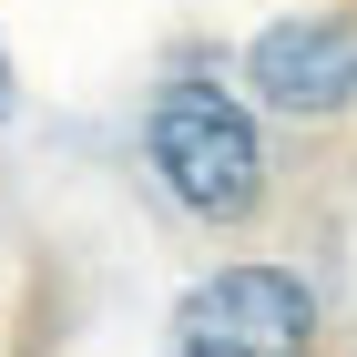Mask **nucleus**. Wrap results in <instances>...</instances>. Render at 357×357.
Instances as JSON below:
<instances>
[{
  "label": "nucleus",
  "instance_id": "f257e3e1",
  "mask_svg": "<svg viewBox=\"0 0 357 357\" xmlns=\"http://www.w3.org/2000/svg\"><path fill=\"white\" fill-rule=\"evenodd\" d=\"M133 153L153 174V194L184 225H204V235L275 225V123L245 102V82H225V72H164L143 92Z\"/></svg>",
  "mask_w": 357,
  "mask_h": 357
},
{
  "label": "nucleus",
  "instance_id": "f03ea898",
  "mask_svg": "<svg viewBox=\"0 0 357 357\" xmlns=\"http://www.w3.org/2000/svg\"><path fill=\"white\" fill-rule=\"evenodd\" d=\"M317 347H327V296L286 255H225L164 317V357H317Z\"/></svg>",
  "mask_w": 357,
  "mask_h": 357
},
{
  "label": "nucleus",
  "instance_id": "7ed1b4c3",
  "mask_svg": "<svg viewBox=\"0 0 357 357\" xmlns=\"http://www.w3.org/2000/svg\"><path fill=\"white\" fill-rule=\"evenodd\" d=\"M235 82L286 133H347L357 123V10H275L245 31Z\"/></svg>",
  "mask_w": 357,
  "mask_h": 357
},
{
  "label": "nucleus",
  "instance_id": "20e7f679",
  "mask_svg": "<svg viewBox=\"0 0 357 357\" xmlns=\"http://www.w3.org/2000/svg\"><path fill=\"white\" fill-rule=\"evenodd\" d=\"M10 112H21V92H10V52H0V123H10Z\"/></svg>",
  "mask_w": 357,
  "mask_h": 357
}]
</instances>
